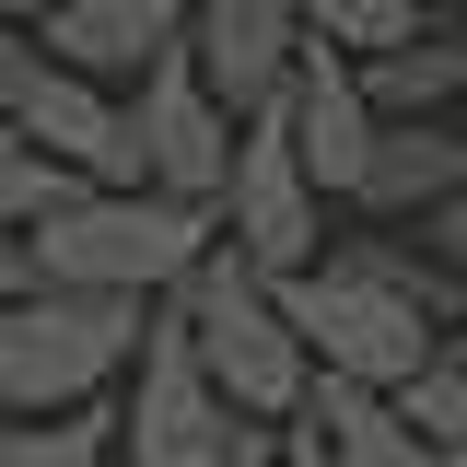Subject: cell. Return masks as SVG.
<instances>
[{"instance_id": "1", "label": "cell", "mask_w": 467, "mask_h": 467, "mask_svg": "<svg viewBox=\"0 0 467 467\" xmlns=\"http://www.w3.org/2000/svg\"><path fill=\"white\" fill-rule=\"evenodd\" d=\"M211 245H223V211H211V199H164V187H70L12 257H24V281H58V292L164 304Z\"/></svg>"}, {"instance_id": "2", "label": "cell", "mask_w": 467, "mask_h": 467, "mask_svg": "<svg viewBox=\"0 0 467 467\" xmlns=\"http://www.w3.org/2000/svg\"><path fill=\"white\" fill-rule=\"evenodd\" d=\"M175 327H187V350H199V374L234 398V420H304V386H316V362H304V339H292L281 316V281L269 269H245L234 245H211L187 281L164 292Z\"/></svg>"}, {"instance_id": "3", "label": "cell", "mask_w": 467, "mask_h": 467, "mask_svg": "<svg viewBox=\"0 0 467 467\" xmlns=\"http://www.w3.org/2000/svg\"><path fill=\"white\" fill-rule=\"evenodd\" d=\"M140 316L129 292H58L24 281L0 304V420H36V409H94L140 362Z\"/></svg>"}, {"instance_id": "4", "label": "cell", "mask_w": 467, "mask_h": 467, "mask_svg": "<svg viewBox=\"0 0 467 467\" xmlns=\"http://www.w3.org/2000/svg\"><path fill=\"white\" fill-rule=\"evenodd\" d=\"M281 316H292V339H304V362L316 374H339V386H374V398H398L409 374L432 362V316L409 304V292H386L350 245H327L316 269H292L281 281Z\"/></svg>"}, {"instance_id": "5", "label": "cell", "mask_w": 467, "mask_h": 467, "mask_svg": "<svg viewBox=\"0 0 467 467\" xmlns=\"http://www.w3.org/2000/svg\"><path fill=\"white\" fill-rule=\"evenodd\" d=\"M245 432H257V420H234V398L199 374L175 304H152V316H140V362H129V398H117L129 467H234Z\"/></svg>"}, {"instance_id": "6", "label": "cell", "mask_w": 467, "mask_h": 467, "mask_svg": "<svg viewBox=\"0 0 467 467\" xmlns=\"http://www.w3.org/2000/svg\"><path fill=\"white\" fill-rule=\"evenodd\" d=\"M211 211H223V245L245 269H269V281H292V269L327 257V199H316V175L292 164L281 106L234 117V164H223V199Z\"/></svg>"}, {"instance_id": "7", "label": "cell", "mask_w": 467, "mask_h": 467, "mask_svg": "<svg viewBox=\"0 0 467 467\" xmlns=\"http://www.w3.org/2000/svg\"><path fill=\"white\" fill-rule=\"evenodd\" d=\"M129 152H140V187H164V199H223V164H234V117L211 106V82H199V58L164 47L129 94Z\"/></svg>"}, {"instance_id": "8", "label": "cell", "mask_w": 467, "mask_h": 467, "mask_svg": "<svg viewBox=\"0 0 467 467\" xmlns=\"http://www.w3.org/2000/svg\"><path fill=\"white\" fill-rule=\"evenodd\" d=\"M175 47L199 58V82H211L223 117H257V106H281L292 58H304V24H292V0H187Z\"/></svg>"}, {"instance_id": "9", "label": "cell", "mask_w": 467, "mask_h": 467, "mask_svg": "<svg viewBox=\"0 0 467 467\" xmlns=\"http://www.w3.org/2000/svg\"><path fill=\"white\" fill-rule=\"evenodd\" d=\"M281 129H292V164L316 175V199H350L362 164H374V129H386V117L362 106V70H350L339 47H304L292 82H281Z\"/></svg>"}, {"instance_id": "10", "label": "cell", "mask_w": 467, "mask_h": 467, "mask_svg": "<svg viewBox=\"0 0 467 467\" xmlns=\"http://www.w3.org/2000/svg\"><path fill=\"white\" fill-rule=\"evenodd\" d=\"M175 36H187V0H58L36 24V47L82 82H140Z\"/></svg>"}, {"instance_id": "11", "label": "cell", "mask_w": 467, "mask_h": 467, "mask_svg": "<svg viewBox=\"0 0 467 467\" xmlns=\"http://www.w3.org/2000/svg\"><path fill=\"white\" fill-rule=\"evenodd\" d=\"M456 187H467V129H444V117H386V129H374V164L350 187V211L420 223V211H444Z\"/></svg>"}, {"instance_id": "12", "label": "cell", "mask_w": 467, "mask_h": 467, "mask_svg": "<svg viewBox=\"0 0 467 467\" xmlns=\"http://www.w3.org/2000/svg\"><path fill=\"white\" fill-rule=\"evenodd\" d=\"M304 420H316L327 467H444L420 432H409V409H398V398H374V386H339V374H316V386H304Z\"/></svg>"}, {"instance_id": "13", "label": "cell", "mask_w": 467, "mask_h": 467, "mask_svg": "<svg viewBox=\"0 0 467 467\" xmlns=\"http://www.w3.org/2000/svg\"><path fill=\"white\" fill-rule=\"evenodd\" d=\"M362 70V106L374 117H444V106H467V24L456 36H409V47H386V58H350Z\"/></svg>"}, {"instance_id": "14", "label": "cell", "mask_w": 467, "mask_h": 467, "mask_svg": "<svg viewBox=\"0 0 467 467\" xmlns=\"http://www.w3.org/2000/svg\"><path fill=\"white\" fill-rule=\"evenodd\" d=\"M398 409H409V432H420L444 467H467V327H444V339H432V362L398 386Z\"/></svg>"}, {"instance_id": "15", "label": "cell", "mask_w": 467, "mask_h": 467, "mask_svg": "<svg viewBox=\"0 0 467 467\" xmlns=\"http://www.w3.org/2000/svg\"><path fill=\"white\" fill-rule=\"evenodd\" d=\"M292 24H304V47H339V58H386L409 47L432 12L420 0H292Z\"/></svg>"}, {"instance_id": "16", "label": "cell", "mask_w": 467, "mask_h": 467, "mask_svg": "<svg viewBox=\"0 0 467 467\" xmlns=\"http://www.w3.org/2000/svg\"><path fill=\"white\" fill-rule=\"evenodd\" d=\"M117 409H36V420H0V467H106Z\"/></svg>"}, {"instance_id": "17", "label": "cell", "mask_w": 467, "mask_h": 467, "mask_svg": "<svg viewBox=\"0 0 467 467\" xmlns=\"http://www.w3.org/2000/svg\"><path fill=\"white\" fill-rule=\"evenodd\" d=\"M350 257H362V269H374L386 292H409V304H420L432 327H467V269H444L432 245H398V234H362Z\"/></svg>"}, {"instance_id": "18", "label": "cell", "mask_w": 467, "mask_h": 467, "mask_svg": "<svg viewBox=\"0 0 467 467\" xmlns=\"http://www.w3.org/2000/svg\"><path fill=\"white\" fill-rule=\"evenodd\" d=\"M70 187H82L70 164H47V152H24V140H12V152H0V245H24V234L47 223Z\"/></svg>"}, {"instance_id": "19", "label": "cell", "mask_w": 467, "mask_h": 467, "mask_svg": "<svg viewBox=\"0 0 467 467\" xmlns=\"http://www.w3.org/2000/svg\"><path fill=\"white\" fill-rule=\"evenodd\" d=\"M420 245H432L444 269H467V187L444 199V211H420Z\"/></svg>"}, {"instance_id": "20", "label": "cell", "mask_w": 467, "mask_h": 467, "mask_svg": "<svg viewBox=\"0 0 467 467\" xmlns=\"http://www.w3.org/2000/svg\"><path fill=\"white\" fill-rule=\"evenodd\" d=\"M281 467H327V444H316V420H281Z\"/></svg>"}, {"instance_id": "21", "label": "cell", "mask_w": 467, "mask_h": 467, "mask_svg": "<svg viewBox=\"0 0 467 467\" xmlns=\"http://www.w3.org/2000/svg\"><path fill=\"white\" fill-rule=\"evenodd\" d=\"M47 12H58V0H0V24H24V36H36Z\"/></svg>"}, {"instance_id": "22", "label": "cell", "mask_w": 467, "mask_h": 467, "mask_svg": "<svg viewBox=\"0 0 467 467\" xmlns=\"http://www.w3.org/2000/svg\"><path fill=\"white\" fill-rule=\"evenodd\" d=\"M234 467H281V432H245V456Z\"/></svg>"}, {"instance_id": "23", "label": "cell", "mask_w": 467, "mask_h": 467, "mask_svg": "<svg viewBox=\"0 0 467 467\" xmlns=\"http://www.w3.org/2000/svg\"><path fill=\"white\" fill-rule=\"evenodd\" d=\"M12 292H24V257H12V245H0V304H12Z\"/></svg>"}, {"instance_id": "24", "label": "cell", "mask_w": 467, "mask_h": 467, "mask_svg": "<svg viewBox=\"0 0 467 467\" xmlns=\"http://www.w3.org/2000/svg\"><path fill=\"white\" fill-rule=\"evenodd\" d=\"M420 12H467V0H420Z\"/></svg>"}, {"instance_id": "25", "label": "cell", "mask_w": 467, "mask_h": 467, "mask_svg": "<svg viewBox=\"0 0 467 467\" xmlns=\"http://www.w3.org/2000/svg\"><path fill=\"white\" fill-rule=\"evenodd\" d=\"M0 152H12V117H0Z\"/></svg>"}, {"instance_id": "26", "label": "cell", "mask_w": 467, "mask_h": 467, "mask_svg": "<svg viewBox=\"0 0 467 467\" xmlns=\"http://www.w3.org/2000/svg\"><path fill=\"white\" fill-rule=\"evenodd\" d=\"M456 129H467V106H456Z\"/></svg>"}]
</instances>
